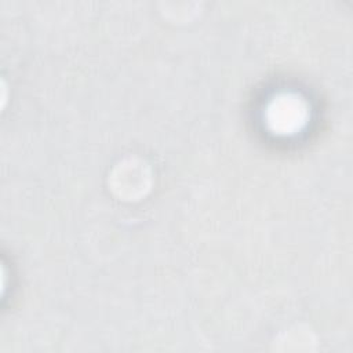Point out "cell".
I'll list each match as a JSON object with an SVG mask.
<instances>
[{
	"label": "cell",
	"mask_w": 353,
	"mask_h": 353,
	"mask_svg": "<svg viewBox=\"0 0 353 353\" xmlns=\"http://www.w3.org/2000/svg\"><path fill=\"white\" fill-rule=\"evenodd\" d=\"M306 110L298 98L281 97L268 110V123L280 134H290L305 123Z\"/></svg>",
	"instance_id": "6da1fadb"
}]
</instances>
